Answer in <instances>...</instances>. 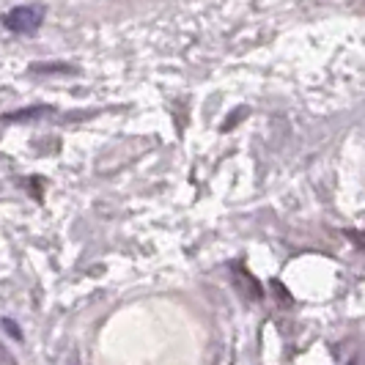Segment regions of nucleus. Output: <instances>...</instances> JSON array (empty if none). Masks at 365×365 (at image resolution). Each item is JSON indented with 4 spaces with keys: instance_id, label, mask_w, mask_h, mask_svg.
Wrapping results in <instances>:
<instances>
[{
    "instance_id": "nucleus-1",
    "label": "nucleus",
    "mask_w": 365,
    "mask_h": 365,
    "mask_svg": "<svg viewBox=\"0 0 365 365\" xmlns=\"http://www.w3.org/2000/svg\"><path fill=\"white\" fill-rule=\"evenodd\" d=\"M38 22H41V9H14V11L6 17V25H9L11 31H19V34L36 31Z\"/></svg>"
}]
</instances>
